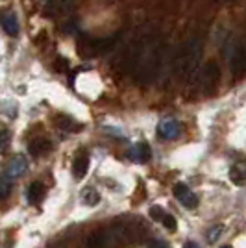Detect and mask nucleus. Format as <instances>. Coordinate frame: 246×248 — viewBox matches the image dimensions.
Returning a JSON list of instances; mask_svg holds the SVG:
<instances>
[{"label": "nucleus", "instance_id": "1", "mask_svg": "<svg viewBox=\"0 0 246 248\" xmlns=\"http://www.w3.org/2000/svg\"><path fill=\"white\" fill-rule=\"evenodd\" d=\"M202 54H204L202 39H198V37L189 39L176 56V74H180L182 78H189L191 74H195V71L198 69V63L202 60Z\"/></svg>", "mask_w": 246, "mask_h": 248}, {"label": "nucleus", "instance_id": "2", "mask_svg": "<svg viewBox=\"0 0 246 248\" xmlns=\"http://www.w3.org/2000/svg\"><path fill=\"white\" fill-rule=\"evenodd\" d=\"M159 65H161V48L157 45H152L150 48H146L144 60L137 69V78L141 82H152L159 71Z\"/></svg>", "mask_w": 246, "mask_h": 248}, {"label": "nucleus", "instance_id": "3", "mask_svg": "<svg viewBox=\"0 0 246 248\" xmlns=\"http://www.w3.org/2000/svg\"><path fill=\"white\" fill-rule=\"evenodd\" d=\"M230 71L233 78H241L246 74V45L239 43L230 58Z\"/></svg>", "mask_w": 246, "mask_h": 248}, {"label": "nucleus", "instance_id": "4", "mask_svg": "<svg viewBox=\"0 0 246 248\" xmlns=\"http://www.w3.org/2000/svg\"><path fill=\"white\" fill-rule=\"evenodd\" d=\"M26 169H28V161H26V157L24 155H15V157H11L10 163L6 165L4 169V176H2V180H8V182H15V180H19L24 172H26Z\"/></svg>", "mask_w": 246, "mask_h": 248}, {"label": "nucleus", "instance_id": "5", "mask_svg": "<svg viewBox=\"0 0 246 248\" xmlns=\"http://www.w3.org/2000/svg\"><path fill=\"white\" fill-rule=\"evenodd\" d=\"M172 193H174V197L182 202V206L187 207V209H195V207H198V197H196L195 193L185 186V184H182V182L172 187Z\"/></svg>", "mask_w": 246, "mask_h": 248}, {"label": "nucleus", "instance_id": "6", "mask_svg": "<svg viewBox=\"0 0 246 248\" xmlns=\"http://www.w3.org/2000/svg\"><path fill=\"white\" fill-rule=\"evenodd\" d=\"M220 80V67L216 65V62H209L204 69V89L207 94H211L216 89Z\"/></svg>", "mask_w": 246, "mask_h": 248}, {"label": "nucleus", "instance_id": "7", "mask_svg": "<svg viewBox=\"0 0 246 248\" xmlns=\"http://www.w3.org/2000/svg\"><path fill=\"white\" fill-rule=\"evenodd\" d=\"M74 2L76 0H50L48 6H46V11H48V15L62 17V15L71 13L72 8H74Z\"/></svg>", "mask_w": 246, "mask_h": 248}, {"label": "nucleus", "instance_id": "8", "mask_svg": "<svg viewBox=\"0 0 246 248\" xmlns=\"http://www.w3.org/2000/svg\"><path fill=\"white\" fill-rule=\"evenodd\" d=\"M121 39V33H113L109 37H102V39H94L92 41V50L96 54H104V52H109L117 46V43Z\"/></svg>", "mask_w": 246, "mask_h": 248}, {"label": "nucleus", "instance_id": "9", "mask_svg": "<svg viewBox=\"0 0 246 248\" xmlns=\"http://www.w3.org/2000/svg\"><path fill=\"white\" fill-rule=\"evenodd\" d=\"M182 134V124L176 121H165L157 126V135L163 139H174Z\"/></svg>", "mask_w": 246, "mask_h": 248}, {"label": "nucleus", "instance_id": "10", "mask_svg": "<svg viewBox=\"0 0 246 248\" xmlns=\"http://www.w3.org/2000/svg\"><path fill=\"white\" fill-rule=\"evenodd\" d=\"M150 155H152L150 145H148V143H144V141L134 145V148L130 150V157H132L134 161H137V163H146V161L150 159Z\"/></svg>", "mask_w": 246, "mask_h": 248}, {"label": "nucleus", "instance_id": "11", "mask_svg": "<svg viewBox=\"0 0 246 248\" xmlns=\"http://www.w3.org/2000/svg\"><path fill=\"white\" fill-rule=\"evenodd\" d=\"M50 150H52V143L48 139H45V137H37V139H33L30 145H28V152L33 157L45 155L46 152H50Z\"/></svg>", "mask_w": 246, "mask_h": 248}, {"label": "nucleus", "instance_id": "12", "mask_svg": "<svg viewBox=\"0 0 246 248\" xmlns=\"http://www.w3.org/2000/svg\"><path fill=\"white\" fill-rule=\"evenodd\" d=\"M43 197H45V186H43L41 182H33V184L28 186V189H26V200L30 204L41 202Z\"/></svg>", "mask_w": 246, "mask_h": 248}, {"label": "nucleus", "instance_id": "13", "mask_svg": "<svg viewBox=\"0 0 246 248\" xmlns=\"http://www.w3.org/2000/svg\"><path fill=\"white\" fill-rule=\"evenodd\" d=\"M2 28L4 31L11 35V37H15L17 33H19V21H17V15L15 13H4V17H2Z\"/></svg>", "mask_w": 246, "mask_h": 248}, {"label": "nucleus", "instance_id": "14", "mask_svg": "<svg viewBox=\"0 0 246 248\" xmlns=\"http://www.w3.org/2000/svg\"><path fill=\"white\" fill-rule=\"evenodd\" d=\"M87 170H89V157L87 155H78L74 159V163H72V174H74V178L82 180L83 176L87 174Z\"/></svg>", "mask_w": 246, "mask_h": 248}, {"label": "nucleus", "instance_id": "15", "mask_svg": "<svg viewBox=\"0 0 246 248\" xmlns=\"http://www.w3.org/2000/svg\"><path fill=\"white\" fill-rule=\"evenodd\" d=\"M230 180L237 184V186H241V184H245L246 182V163H237L230 169Z\"/></svg>", "mask_w": 246, "mask_h": 248}, {"label": "nucleus", "instance_id": "16", "mask_svg": "<svg viewBox=\"0 0 246 248\" xmlns=\"http://www.w3.org/2000/svg\"><path fill=\"white\" fill-rule=\"evenodd\" d=\"M82 200L85 206H98L100 204V195H98V191L96 189H92V187H89V189H85L82 193Z\"/></svg>", "mask_w": 246, "mask_h": 248}, {"label": "nucleus", "instance_id": "17", "mask_svg": "<svg viewBox=\"0 0 246 248\" xmlns=\"http://www.w3.org/2000/svg\"><path fill=\"white\" fill-rule=\"evenodd\" d=\"M222 232H224V226L222 224H216V226H211L207 230V233H205V239H207V243H216L218 237L222 235Z\"/></svg>", "mask_w": 246, "mask_h": 248}, {"label": "nucleus", "instance_id": "18", "mask_svg": "<svg viewBox=\"0 0 246 248\" xmlns=\"http://www.w3.org/2000/svg\"><path fill=\"white\" fill-rule=\"evenodd\" d=\"M58 126L63 128V130H69V132L78 130V128H76V123H74L72 119H69V117H65V115H60V117H58Z\"/></svg>", "mask_w": 246, "mask_h": 248}, {"label": "nucleus", "instance_id": "19", "mask_svg": "<svg viewBox=\"0 0 246 248\" xmlns=\"http://www.w3.org/2000/svg\"><path fill=\"white\" fill-rule=\"evenodd\" d=\"M161 222H163V226L167 228V230H170V232H174L176 228H178L176 218L172 217V215H167V213H165V217H163V220H161Z\"/></svg>", "mask_w": 246, "mask_h": 248}, {"label": "nucleus", "instance_id": "20", "mask_svg": "<svg viewBox=\"0 0 246 248\" xmlns=\"http://www.w3.org/2000/svg\"><path fill=\"white\" fill-rule=\"evenodd\" d=\"M150 217L154 218V220H157V222H161L165 217V211L159 206H152L150 207Z\"/></svg>", "mask_w": 246, "mask_h": 248}, {"label": "nucleus", "instance_id": "21", "mask_svg": "<svg viewBox=\"0 0 246 248\" xmlns=\"http://www.w3.org/2000/svg\"><path fill=\"white\" fill-rule=\"evenodd\" d=\"M10 184L11 182H8V180H2V184H0V189H2V193H0V197L4 198H8V195H10Z\"/></svg>", "mask_w": 246, "mask_h": 248}, {"label": "nucleus", "instance_id": "22", "mask_svg": "<svg viewBox=\"0 0 246 248\" xmlns=\"http://www.w3.org/2000/svg\"><path fill=\"white\" fill-rule=\"evenodd\" d=\"M8 145H10V134H8V130L4 128V130H2V152L8 150Z\"/></svg>", "mask_w": 246, "mask_h": 248}, {"label": "nucleus", "instance_id": "23", "mask_svg": "<svg viewBox=\"0 0 246 248\" xmlns=\"http://www.w3.org/2000/svg\"><path fill=\"white\" fill-rule=\"evenodd\" d=\"M150 248H167V243H161V241H154Z\"/></svg>", "mask_w": 246, "mask_h": 248}, {"label": "nucleus", "instance_id": "24", "mask_svg": "<svg viewBox=\"0 0 246 248\" xmlns=\"http://www.w3.org/2000/svg\"><path fill=\"white\" fill-rule=\"evenodd\" d=\"M184 248H200V247H198L196 243H191V241H189V243H185V247H184Z\"/></svg>", "mask_w": 246, "mask_h": 248}, {"label": "nucleus", "instance_id": "25", "mask_svg": "<svg viewBox=\"0 0 246 248\" xmlns=\"http://www.w3.org/2000/svg\"><path fill=\"white\" fill-rule=\"evenodd\" d=\"M220 248H231V247H220Z\"/></svg>", "mask_w": 246, "mask_h": 248}]
</instances>
